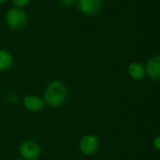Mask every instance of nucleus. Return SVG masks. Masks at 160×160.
Instances as JSON below:
<instances>
[{
  "mask_svg": "<svg viewBox=\"0 0 160 160\" xmlns=\"http://www.w3.org/2000/svg\"><path fill=\"white\" fill-rule=\"evenodd\" d=\"M43 101L50 108L61 107L67 99V88L60 80L49 82L43 93Z\"/></svg>",
  "mask_w": 160,
  "mask_h": 160,
  "instance_id": "nucleus-1",
  "label": "nucleus"
},
{
  "mask_svg": "<svg viewBox=\"0 0 160 160\" xmlns=\"http://www.w3.org/2000/svg\"><path fill=\"white\" fill-rule=\"evenodd\" d=\"M5 22L8 28L14 31L23 29L28 24V15L23 9L12 7L5 14Z\"/></svg>",
  "mask_w": 160,
  "mask_h": 160,
  "instance_id": "nucleus-2",
  "label": "nucleus"
},
{
  "mask_svg": "<svg viewBox=\"0 0 160 160\" xmlns=\"http://www.w3.org/2000/svg\"><path fill=\"white\" fill-rule=\"evenodd\" d=\"M40 145L31 139L24 140L19 146V153L25 160H37L41 155Z\"/></svg>",
  "mask_w": 160,
  "mask_h": 160,
  "instance_id": "nucleus-3",
  "label": "nucleus"
},
{
  "mask_svg": "<svg viewBox=\"0 0 160 160\" xmlns=\"http://www.w3.org/2000/svg\"><path fill=\"white\" fill-rule=\"evenodd\" d=\"M100 146V141L98 138L92 134L85 135L81 138L78 144L79 151L84 155H92L94 154Z\"/></svg>",
  "mask_w": 160,
  "mask_h": 160,
  "instance_id": "nucleus-4",
  "label": "nucleus"
},
{
  "mask_svg": "<svg viewBox=\"0 0 160 160\" xmlns=\"http://www.w3.org/2000/svg\"><path fill=\"white\" fill-rule=\"evenodd\" d=\"M78 11L85 16H95L102 9V0H76Z\"/></svg>",
  "mask_w": 160,
  "mask_h": 160,
  "instance_id": "nucleus-5",
  "label": "nucleus"
},
{
  "mask_svg": "<svg viewBox=\"0 0 160 160\" xmlns=\"http://www.w3.org/2000/svg\"><path fill=\"white\" fill-rule=\"evenodd\" d=\"M24 108L30 112H41L45 108V103L43 99L35 94H28L23 99Z\"/></svg>",
  "mask_w": 160,
  "mask_h": 160,
  "instance_id": "nucleus-6",
  "label": "nucleus"
},
{
  "mask_svg": "<svg viewBox=\"0 0 160 160\" xmlns=\"http://www.w3.org/2000/svg\"><path fill=\"white\" fill-rule=\"evenodd\" d=\"M146 75L152 80L160 79V55L151 58L145 66Z\"/></svg>",
  "mask_w": 160,
  "mask_h": 160,
  "instance_id": "nucleus-7",
  "label": "nucleus"
},
{
  "mask_svg": "<svg viewBox=\"0 0 160 160\" xmlns=\"http://www.w3.org/2000/svg\"><path fill=\"white\" fill-rule=\"evenodd\" d=\"M127 72L134 80H141L146 76L145 67L138 61H133L128 65Z\"/></svg>",
  "mask_w": 160,
  "mask_h": 160,
  "instance_id": "nucleus-8",
  "label": "nucleus"
},
{
  "mask_svg": "<svg viewBox=\"0 0 160 160\" xmlns=\"http://www.w3.org/2000/svg\"><path fill=\"white\" fill-rule=\"evenodd\" d=\"M13 64V57L11 52L0 48V72H6L12 68Z\"/></svg>",
  "mask_w": 160,
  "mask_h": 160,
  "instance_id": "nucleus-9",
  "label": "nucleus"
},
{
  "mask_svg": "<svg viewBox=\"0 0 160 160\" xmlns=\"http://www.w3.org/2000/svg\"><path fill=\"white\" fill-rule=\"evenodd\" d=\"M12 1L13 7L23 9V8L27 7L29 4L30 0H12Z\"/></svg>",
  "mask_w": 160,
  "mask_h": 160,
  "instance_id": "nucleus-10",
  "label": "nucleus"
},
{
  "mask_svg": "<svg viewBox=\"0 0 160 160\" xmlns=\"http://www.w3.org/2000/svg\"><path fill=\"white\" fill-rule=\"evenodd\" d=\"M58 3L65 8H72L76 4V0H58Z\"/></svg>",
  "mask_w": 160,
  "mask_h": 160,
  "instance_id": "nucleus-11",
  "label": "nucleus"
},
{
  "mask_svg": "<svg viewBox=\"0 0 160 160\" xmlns=\"http://www.w3.org/2000/svg\"><path fill=\"white\" fill-rule=\"evenodd\" d=\"M152 145L156 150L160 151V135H158L154 138V139L152 141Z\"/></svg>",
  "mask_w": 160,
  "mask_h": 160,
  "instance_id": "nucleus-12",
  "label": "nucleus"
},
{
  "mask_svg": "<svg viewBox=\"0 0 160 160\" xmlns=\"http://www.w3.org/2000/svg\"><path fill=\"white\" fill-rule=\"evenodd\" d=\"M7 1H9V0H0V4H4V3H6Z\"/></svg>",
  "mask_w": 160,
  "mask_h": 160,
  "instance_id": "nucleus-13",
  "label": "nucleus"
},
{
  "mask_svg": "<svg viewBox=\"0 0 160 160\" xmlns=\"http://www.w3.org/2000/svg\"><path fill=\"white\" fill-rule=\"evenodd\" d=\"M15 160H25V159H24V158H22L21 156H19V157H17V158H16Z\"/></svg>",
  "mask_w": 160,
  "mask_h": 160,
  "instance_id": "nucleus-14",
  "label": "nucleus"
}]
</instances>
